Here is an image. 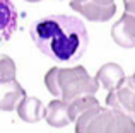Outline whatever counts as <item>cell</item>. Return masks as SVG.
Wrapping results in <instances>:
<instances>
[{"label": "cell", "mask_w": 135, "mask_h": 133, "mask_svg": "<svg viewBox=\"0 0 135 133\" xmlns=\"http://www.w3.org/2000/svg\"><path fill=\"white\" fill-rule=\"evenodd\" d=\"M75 133H135V121L108 106H96L75 121Z\"/></svg>", "instance_id": "obj_3"}, {"label": "cell", "mask_w": 135, "mask_h": 133, "mask_svg": "<svg viewBox=\"0 0 135 133\" xmlns=\"http://www.w3.org/2000/svg\"><path fill=\"white\" fill-rule=\"evenodd\" d=\"M26 97V90L16 79L0 80V111H14Z\"/></svg>", "instance_id": "obj_7"}, {"label": "cell", "mask_w": 135, "mask_h": 133, "mask_svg": "<svg viewBox=\"0 0 135 133\" xmlns=\"http://www.w3.org/2000/svg\"><path fill=\"white\" fill-rule=\"evenodd\" d=\"M16 111L19 118L26 123H36L41 118H45L46 114V108L43 106V103L38 97H27V96L19 103Z\"/></svg>", "instance_id": "obj_11"}, {"label": "cell", "mask_w": 135, "mask_h": 133, "mask_svg": "<svg viewBox=\"0 0 135 133\" xmlns=\"http://www.w3.org/2000/svg\"><path fill=\"white\" fill-rule=\"evenodd\" d=\"M111 38L122 48H135V16L123 12L111 26Z\"/></svg>", "instance_id": "obj_6"}, {"label": "cell", "mask_w": 135, "mask_h": 133, "mask_svg": "<svg viewBox=\"0 0 135 133\" xmlns=\"http://www.w3.org/2000/svg\"><path fill=\"white\" fill-rule=\"evenodd\" d=\"M70 2H74V3H82V2H87V0H70Z\"/></svg>", "instance_id": "obj_15"}, {"label": "cell", "mask_w": 135, "mask_h": 133, "mask_svg": "<svg viewBox=\"0 0 135 133\" xmlns=\"http://www.w3.org/2000/svg\"><path fill=\"white\" fill-rule=\"evenodd\" d=\"M17 9L12 0H0V43L10 39L17 29Z\"/></svg>", "instance_id": "obj_8"}, {"label": "cell", "mask_w": 135, "mask_h": 133, "mask_svg": "<svg viewBox=\"0 0 135 133\" xmlns=\"http://www.w3.org/2000/svg\"><path fill=\"white\" fill-rule=\"evenodd\" d=\"M29 34L41 53L62 65L79 62L89 43L84 22L79 17L65 14H55L33 22Z\"/></svg>", "instance_id": "obj_1"}, {"label": "cell", "mask_w": 135, "mask_h": 133, "mask_svg": "<svg viewBox=\"0 0 135 133\" xmlns=\"http://www.w3.org/2000/svg\"><path fill=\"white\" fill-rule=\"evenodd\" d=\"M45 120H46V123H48L50 126H53V128L69 126V125L72 123V120H70L67 103H63L62 99H55V101H51V103H48Z\"/></svg>", "instance_id": "obj_10"}, {"label": "cell", "mask_w": 135, "mask_h": 133, "mask_svg": "<svg viewBox=\"0 0 135 133\" xmlns=\"http://www.w3.org/2000/svg\"><path fill=\"white\" fill-rule=\"evenodd\" d=\"M67 106H69L70 120H72V123H75V121L79 120L84 113H87V111L92 109V108L99 106V101L96 99L94 96H84V97H79V99L69 103Z\"/></svg>", "instance_id": "obj_12"}, {"label": "cell", "mask_w": 135, "mask_h": 133, "mask_svg": "<svg viewBox=\"0 0 135 133\" xmlns=\"http://www.w3.org/2000/svg\"><path fill=\"white\" fill-rule=\"evenodd\" d=\"M70 9L82 14L86 19L92 22H106L115 16L116 3L115 0H87L82 3L70 2Z\"/></svg>", "instance_id": "obj_5"}, {"label": "cell", "mask_w": 135, "mask_h": 133, "mask_svg": "<svg viewBox=\"0 0 135 133\" xmlns=\"http://www.w3.org/2000/svg\"><path fill=\"white\" fill-rule=\"evenodd\" d=\"M26 2H31V3H34V2H41V0H26Z\"/></svg>", "instance_id": "obj_16"}, {"label": "cell", "mask_w": 135, "mask_h": 133, "mask_svg": "<svg viewBox=\"0 0 135 133\" xmlns=\"http://www.w3.org/2000/svg\"><path fill=\"white\" fill-rule=\"evenodd\" d=\"M132 77H133V80H135V73H133V75H132Z\"/></svg>", "instance_id": "obj_17"}, {"label": "cell", "mask_w": 135, "mask_h": 133, "mask_svg": "<svg viewBox=\"0 0 135 133\" xmlns=\"http://www.w3.org/2000/svg\"><path fill=\"white\" fill-rule=\"evenodd\" d=\"M16 79V63L10 57L0 55V80Z\"/></svg>", "instance_id": "obj_13"}, {"label": "cell", "mask_w": 135, "mask_h": 133, "mask_svg": "<svg viewBox=\"0 0 135 133\" xmlns=\"http://www.w3.org/2000/svg\"><path fill=\"white\" fill-rule=\"evenodd\" d=\"M106 106L122 114L135 118V80H133V77H127L116 89L109 90L108 97H106Z\"/></svg>", "instance_id": "obj_4"}, {"label": "cell", "mask_w": 135, "mask_h": 133, "mask_svg": "<svg viewBox=\"0 0 135 133\" xmlns=\"http://www.w3.org/2000/svg\"><path fill=\"white\" fill-rule=\"evenodd\" d=\"M96 82L106 90H113L127 79L123 68L118 63H104L96 73Z\"/></svg>", "instance_id": "obj_9"}, {"label": "cell", "mask_w": 135, "mask_h": 133, "mask_svg": "<svg viewBox=\"0 0 135 133\" xmlns=\"http://www.w3.org/2000/svg\"><path fill=\"white\" fill-rule=\"evenodd\" d=\"M123 5H125V12L135 16V0H123Z\"/></svg>", "instance_id": "obj_14"}, {"label": "cell", "mask_w": 135, "mask_h": 133, "mask_svg": "<svg viewBox=\"0 0 135 133\" xmlns=\"http://www.w3.org/2000/svg\"><path fill=\"white\" fill-rule=\"evenodd\" d=\"M45 85L50 94L67 104L84 96H94L99 89V84L84 66H53L45 75Z\"/></svg>", "instance_id": "obj_2"}]
</instances>
